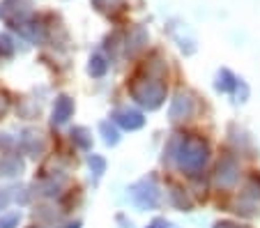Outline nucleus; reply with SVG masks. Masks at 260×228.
<instances>
[{
  "label": "nucleus",
  "mask_w": 260,
  "mask_h": 228,
  "mask_svg": "<svg viewBox=\"0 0 260 228\" xmlns=\"http://www.w3.org/2000/svg\"><path fill=\"white\" fill-rule=\"evenodd\" d=\"M193 113H196V104H193V100L189 97V94L180 92L175 100H173V104H171V120L173 122L189 120Z\"/></svg>",
  "instance_id": "5"
},
{
  "label": "nucleus",
  "mask_w": 260,
  "mask_h": 228,
  "mask_svg": "<svg viewBox=\"0 0 260 228\" xmlns=\"http://www.w3.org/2000/svg\"><path fill=\"white\" fill-rule=\"evenodd\" d=\"M21 221V214L19 212H12V214H5L0 217V228H16Z\"/></svg>",
  "instance_id": "20"
},
{
  "label": "nucleus",
  "mask_w": 260,
  "mask_h": 228,
  "mask_svg": "<svg viewBox=\"0 0 260 228\" xmlns=\"http://www.w3.org/2000/svg\"><path fill=\"white\" fill-rule=\"evenodd\" d=\"M111 118L122 129H127V132H136V129H141L143 124H145L143 113H138V111H134V109H118V111H113Z\"/></svg>",
  "instance_id": "6"
},
{
  "label": "nucleus",
  "mask_w": 260,
  "mask_h": 228,
  "mask_svg": "<svg viewBox=\"0 0 260 228\" xmlns=\"http://www.w3.org/2000/svg\"><path fill=\"white\" fill-rule=\"evenodd\" d=\"M99 132H102L104 143H106V145H118V143H120L118 129H115L111 122H102V124H99Z\"/></svg>",
  "instance_id": "16"
},
{
  "label": "nucleus",
  "mask_w": 260,
  "mask_h": 228,
  "mask_svg": "<svg viewBox=\"0 0 260 228\" xmlns=\"http://www.w3.org/2000/svg\"><path fill=\"white\" fill-rule=\"evenodd\" d=\"M237 180H240V161L233 154L221 157L214 169V184L219 189H233Z\"/></svg>",
  "instance_id": "3"
},
{
  "label": "nucleus",
  "mask_w": 260,
  "mask_h": 228,
  "mask_svg": "<svg viewBox=\"0 0 260 228\" xmlns=\"http://www.w3.org/2000/svg\"><path fill=\"white\" fill-rule=\"evenodd\" d=\"M244 196H249V199H253V201L260 199V178H258V175H251V178L246 180Z\"/></svg>",
  "instance_id": "18"
},
{
  "label": "nucleus",
  "mask_w": 260,
  "mask_h": 228,
  "mask_svg": "<svg viewBox=\"0 0 260 228\" xmlns=\"http://www.w3.org/2000/svg\"><path fill=\"white\" fill-rule=\"evenodd\" d=\"M21 148H23L30 157H40V154L44 152V141H42V136L37 134V132L25 129L23 136H21Z\"/></svg>",
  "instance_id": "7"
},
{
  "label": "nucleus",
  "mask_w": 260,
  "mask_h": 228,
  "mask_svg": "<svg viewBox=\"0 0 260 228\" xmlns=\"http://www.w3.org/2000/svg\"><path fill=\"white\" fill-rule=\"evenodd\" d=\"M168 159H175L180 171L189 175H196L210 159V145L198 136L191 139H173L168 145Z\"/></svg>",
  "instance_id": "1"
},
{
  "label": "nucleus",
  "mask_w": 260,
  "mask_h": 228,
  "mask_svg": "<svg viewBox=\"0 0 260 228\" xmlns=\"http://www.w3.org/2000/svg\"><path fill=\"white\" fill-rule=\"evenodd\" d=\"M132 97L141 106H145L147 111H154L166 100V88H164V83H159L157 79H145L132 88Z\"/></svg>",
  "instance_id": "2"
},
{
  "label": "nucleus",
  "mask_w": 260,
  "mask_h": 228,
  "mask_svg": "<svg viewBox=\"0 0 260 228\" xmlns=\"http://www.w3.org/2000/svg\"><path fill=\"white\" fill-rule=\"evenodd\" d=\"M74 113V102L69 100L67 94H60L55 100V106H53V124H62L72 118Z\"/></svg>",
  "instance_id": "8"
},
{
  "label": "nucleus",
  "mask_w": 260,
  "mask_h": 228,
  "mask_svg": "<svg viewBox=\"0 0 260 228\" xmlns=\"http://www.w3.org/2000/svg\"><path fill=\"white\" fill-rule=\"evenodd\" d=\"M171 201L177 210H182V212H189V210L193 208V203L187 199V193L182 191V189H171Z\"/></svg>",
  "instance_id": "14"
},
{
  "label": "nucleus",
  "mask_w": 260,
  "mask_h": 228,
  "mask_svg": "<svg viewBox=\"0 0 260 228\" xmlns=\"http://www.w3.org/2000/svg\"><path fill=\"white\" fill-rule=\"evenodd\" d=\"M150 228H154V226H150Z\"/></svg>",
  "instance_id": "27"
},
{
  "label": "nucleus",
  "mask_w": 260,
  "mask_h": 228,
  "mask_svg": "<svg viewBox=\"0 0 260 228\" xmlns=\"http://www.w3.org/2000/svg\"><path fill=\"white\" fill-rule=\"evenodd\" d=\"M23 171V161L19 157H3L0 159V175H5V178H14Z\"/></svg>",
  "instance_id": "9"
},
{
  "label": "nucleus",
  "mask_w": 260,
  "mask_h": 228,
  "mask_svg": "<svg viewBox=\"0 0 260 228\" xmlns=\"http://www.w3.org/2000/svg\"><path fill=\"white\" fill-rule=\"evenodd\" d=\"M79 226H81L79 221H76V223H69V228H79Z\"/></svg>",
  "instance_id": "26"
},
{
  "label": "nucleus",
  "mask_w": 260,
  "mask_h": 228,
  "mask_svg": "<svg viewBox=\"0 0 260 228\" xmlns=\"http://www.w3.org/2000/svg\"><path fill=\"white\" fill-rule=\"evenodd\" d=\"M134 201L138 203V208L143 210H152L159 205V189L154 184V180H141V182L134 187Z\"/></svg>",
  "instance_id": "4"
},
{
  "label": "nucleus",
  "mask_w": 260,
  "mask_h": 228,
  "mask_svg": "<svg viewBox=\"0 0 260 228\" xmlns=\"http://www.w3.org/2000/svg\"><path fill=\"white\" fill-rule=\"evenodd\" d=\"M235 88H237V79L233 76V72L221 70L219 76H216V90H221V92H233Z\"/></svg>",
  "instance_id": "10"
},
{
  "label": "nucleus",
  "mask_w": 260,
  "mask_h": 228,
  "mask_svg": "<svg viewBox=\"0 0 260 228\" xmlns=\"http://www.w3.org/2000/svg\"><path fill=\"white\" fill-rule=\"evenodd\" d=\"M145 42H147L145 30L136 28V30H134V35H132V40H129V53H136V51H141L143 46H145Z\"/></svg>",
  "instance_id": "17"
},
{
  "label": "nucleus",
  "mask_w": 260,
  "mask_h": 228,
  "mask_svg": "<svg viewBox=\"0 0 260 228\" xmlns=\"http://www.w3.org/2000/svg\"><path fill=\"white\" fill-rule=\"evenodd\" d=\"M35 191L40 193V196H58L60 193V182H55V178L40 180V182H35Z\"/></svg>",
  "instance_id": "11"
},
{
  "label": "nucleus",
  "mask_w": 260,
  "mask_h": 228,
  "mask_svg": "<svg viewBox=\"0 0 260 228\" xmlns=\"http://www.w3.org/2000/svg\"><path fill=\"white\" fill-rule=\"evenodd\" d=\"M111 3H115V0H94L97 7H106V5H111Z\"/></svg>",
  "instance_id": "25"
},
{
  "label": "nucleus",
  "mask_w": 260,
  "mask_h": 228,
  "mask_svg": "<svg viewBox=\"0 0 260 228\" xmlns=\"http://www.w3.org/2000/svg\"><path fill=\"white\" fill-rule=\"evenodd\" d=\"M88 164H90V169H92L94 175H102L104 171H106V159H104L102 154H90Z\"/></svg>",
  "instance_id": "19"
},
{
  "label": "nucleus",
  "mask_w": 260,
  "mask_h": 228,
  "mask_svg": "<svg viewBox=\"0 0 260 228\" xmlns=\"http://www.w3.org/2000/svg\"><path fill=\"white\" fill-rule=\"evenodd\" d=\"M152 226H154V228H177V226H173V223L164 221V219H157V221H154Z\"/></svg>",
  "instance_id": "23"
},
{
  "label": "nucleus",
  "mask_w": 260,
  "mask_h": 228,
  "mask_svg": "<svg viewBox=\"0 0 260 228\" xmlns=\"http://www.w3.org/2000/svg\"><path fill=\"white\" fill-rule=\"evenodd\" d=\"M214 228H244V226H240V223H235V221H216Z\"/></svg>",
  "instance_id": "22"
},
{
  "label": "nucleus",
  "mask_w": 260,
  "mask_h": 228,
  "mask_svg": "<svg viewBox=\"0 0 260 228\" xmlns=\"http://www.w3.org/2000/svg\"><path fill=\"white\" fill-rule=\"evenodd\" d=\"M255 203H258V201H253V199H249V196H244V193H242L240 201L235 203V212L237 214H244V217H253V214H255Z\"/></svg>",
  "instance_id": "15"
},
{
  "label": "nucleus",
  "mask_w": 260,
  "mask_h": 228,
  "mask_svg": "<svg viewBox=\"0 0 260 228\" xmlns=\"http://www.w3.org/2000/svg\"><path fill=\"white\" fill-rule=\"evenodd\" d=\"M10 203V189H0V210H5Z\"/></svg>",
  "instance_id": "21"
},
{
  "label": "nucleus",
  "mask_w": 260,
  "mask_h": 228,
  "mask_svg": "<svg viewBox=\"0 0 260 228\" xmlns=\"http://www.w3.org/2000/svg\"><path fill=\"white\" fill-rule=\"evenodd\" d=\"M88 72H90V76H94V79H102L104 74L108 72V62H106V58L104 55H92L90 58V64H88Z\"/></svg>",
  "instance_id": "13"
},
{
  "label": "nucleus",
  "mask_w": 260,
  "mask_h": 228,
  "mask_svg": "<svg viewBox=\"0 0 260 228\" xmlns=\"http://www.w3.org/2000/svg\"><path fill=\"white\" fill-rule=\"evenodd\" d=\"M7 111V100H5V94H0V115Z\"/></svg>",
  "instance_id": "24"
},
{
  "label": "nucleus",
  "mask_w": 260,
  "mask_h": 228,
  "mask_svg": "<svg viewBox=\"0 0 260 228\" xmlns=\"http://www.w3.org/2000/svg\"><path fill=\"white\" fill-rule=\"evenodd\" d=\"M72 141L79 145L81 150H90V148H92V136H90V132L85 127H74L72 129Z\"/></svg>",
  "instance_id": "12"
}]
</instances>
